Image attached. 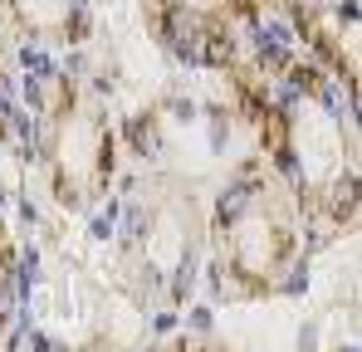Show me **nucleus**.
I'll use <instances>...</instances> for the list:
<instances>
[{
	"mask_svg": "<svg viewBox=\"0 0 362 352\" xmlns=\"http://www.w3.org/2000/svg\"><path fill=\"white\" fill-rule=\"evenodd\" d=\"M15 10V20L25 25L30 45L40 40H64V45H83L93 30V10L88 0H0Z\"/></svg>",
	"mask_w": 362,
	"mask_h": 352,
	"instance_id": "20e7f679",
	"label": "nucleus"
},
{
	"mask_svg": "<svg viewBox=\"0 0 362 352\" xmlns=\"http://www.w3.org/2000/svg\"><path fill=\"white\" fill-rule=\"evenodd\" d=\"M216 240V293L264 298L294 293L303 279V216L284 181L259 157L240 162V172L216 191L211 206Z\"/></svg>",
	"mask_w": 362,
	"mask_h": 352,
	"instance_id": "f257e3e1",
	"label": "nucleus"
},
{
	"mask_svg": "<svg viewBox=\"0 0 362 352\" xmlns=\"http://www.w3.org/2000/svg\"><path fill=\"white\" fill-rule=\"evenodd\" d=\"M172 352H230L226 343H211V338H181Z\"/></svg>",
	"mask_w": 362,
	"mask_h": 352,
	"instance_id": "423d86ee",
	"label": "nucleus"
},
{
	"mask_svg": "<svg viewBox=\"0 0 362 352\" xmlns=\"http://www.w3.org/2000/svg\"><path fill=\"white\" fill-rule=\"evenodd\" d=\"M206 221L191 191H157L152 201L127 206L122 245L132 254V279L152 298H186L196 284Z\"/></svg>",
	"mask_w": 362,
	"mask_h": 352,
	"instance_id": "f03ea898",
	"label": "nucleus"
},
{
	"mask_svg": "<svg viewBox=\"0 0 362 352\" xmlns=\"http://www.w3.org/2000/svg\"><path fill=\"white\" fill-rule=\"evenodd\" d=\"M40 157L49 167L54 201H59L64 211H83V206H93L108 191L113 167H118V142H113L103 113L78 108L74 93L64 88V108L45 122Z\"/></svg>",
	"mask_w": 362,
	"mask_h": 352,
	"instance_id": "7ed1b4c3",
	"label": "nucleus"
},
{
	"mask_svg": "<svg viewBox=\"0 0 362 352\" xmlns=\"http://www.w3.org/2000/svg\"><path fill=\"white\" fill-rule=\"evenodd\" d=\"M15 289H20V274H15V250L0 230V333H5V318L15 308Z\"/></svg>",
	"mask_w": 362,
	"mask_h": 352,
	"instance_id": "39448f33",
	"label": "nucleus"
},
{
	"mask_svg": "<svg viewBox=\"0 0 362 352\" xmlns=\"http://www.w3.org/2000/svg\"><path fill=\"white\" fill-rule=\"evenodd\" d=\"M333 352H358V343H348V348H333Z\"/></svg>",
	"mask_w": 362,
	"mask_h": 352,
	"instance_id": "0eeeda50",
	"label": "nucleus"
}]
</instances>
